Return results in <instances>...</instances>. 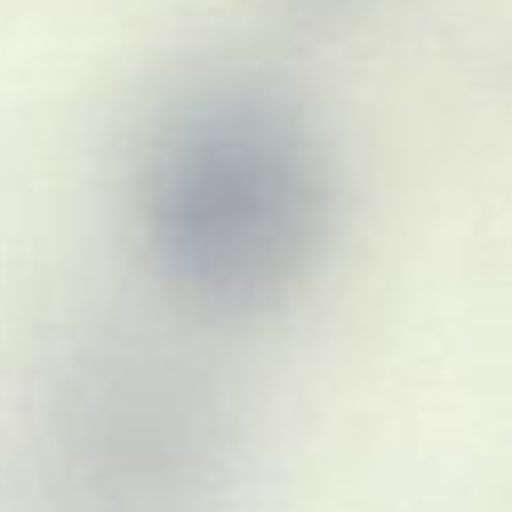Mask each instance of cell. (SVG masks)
<instances>
[{
  "instance_id": "1",
  "label": "cell",
  "mask_w": 512,
  "mask_h": 512,
  "mask_svg": "<svg viewBox=\"0 0 512 512\" xmlns=\"http://www.w3.org/2000/svg\"><path fill=\"white\" fill-rule=\"evenodd\" d=\"M303 155L265 122L199 127L171 160L166 243L210 287L281 276L309 232Z\"/></svg>"
}]
</instances>
